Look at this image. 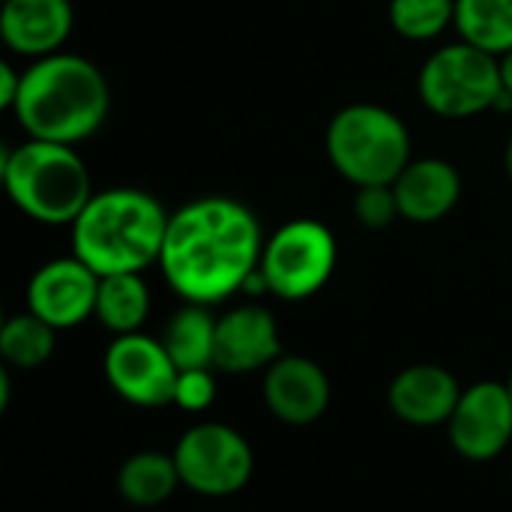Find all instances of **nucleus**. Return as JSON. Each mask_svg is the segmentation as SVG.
<instances>
[{
  "label": "nucleus",
  "instance_id": "nucleus-1",
  "mask_svg": "<svg viewBox=\"0 0 512 512\" xmlns=\"http://www.w3.org/2000/svg\"><path fill=\"white\" fill-rule=\"evenodd\" d=\"M264 243L261 222L243 201L204 195L171 213L159 270L186 303L216 306L246 288Z\"/></svg>",
  "mask_w": 512,
  "mask_h": 512
},
{
  "label": "nucleus",
  "instance_id": "nucleus-2",
  "mask_svg": "<svg viewBox=\"0 0 512 512\" xmlns=\"http://www.w3.org/2000/svg\"><path fill=\"white\" fill-rule=\"evenodd\" d=\"M111 111V87L102 69L69 51L33 60L24 69L12 117L27 138L78 144L96 135Z\"/></svg>",
  "mask_w": 512,
  "mask_h": 512
},
{
  "label": "nucleus",
  "instance_id": "nucleus-3",
  "mask_svg": "<svg viewBox=\"0 0 512 512\" xmlns=\"http://www.w3.org/2000/svg\"><path fill=\"white\" fill-rule=\"evenodd\" d=\"M171 213L162 201L135 186L93 192L72 228V255L96 276L144 273L159 264Z\"/></svg>",
  "mask_w": 512,
  "mask_h": 512
},
{
  "label": "nucleus",
  "instance_id": "nucleus-4",
  "mask_svg": "<svg viewBox=\"0 0 512 512\" xmlns=\"http://www.w3.org/2000/svg\"><path fill=\"white\" fill-rule=\"evenodd\" d=\"M0 180L18 213L54 228L72 225L93 198L90 171L72 144L27 138L3 147Z\"/></svg>",
  "mask_w": 512,
  "mask_h": 512
},
{
  "label": "nucleus",
  "instance_id": "nucleus-5",
  "mask_svg": "<svg viewBox=\"0 0 512 512\" xmlns=\"http://www.w3.org/2000/svg\"><path fill=\"white\" fill-rule=\"evenodd\" d=\"M324 150L336 174L354 189L390 186L411 162V132L390 108L354 102L330 117Z\"/></svg>",
  "mask_w": 512,
  "mask_h": 512
},
{
  "label": "nucleus",
  "instance_id": "nucleus-6",
  "mask_svg": "<svg viewBox=\"0 0 512 512\" xmlns=\"http://www.w3.org/2000/svg\"><path fill=\"white\" fill-rule=\"evenodd\" d=\"M501 90L498 57L465 39L432 51L417 75L420 102L444 120H468L492 111Z\"/></svg>",
  "mask_w": 512,
  "mask_h": 512
},
{
  "label": "nucleus",
  "instance_id": "nucleus-7",
  "mask_svg": "<svg viewBox=\"0 0 512 512\" xmlns=\"http://www.w3.org/2000/svg\"><path fill=\"white\" fill-rule=\"evenodd\" d=\"M339 243L333 231L318 219H291L279 225L261 252V276L267 282V294L300 303L315 297L330 276L336 273Z\"/></svg>",
  "mask_w": 512,
  "mask_h": 512
},
{
  "label": "nucleus",
  "instance_id": "nucleus-8",
  "mask_svg": "<svg viewBox=\"0 0 512 512\" xmlns=\"http://www.w3.org/2000/svg\"><path fill=\"white\" fill-rule=\"evenodd\" d=\"M171 456L183 486L201 498H231L246 489L255 471L249 441L225 423H198L186 429Z\"/></svg>",
  "mask_w": 512,
  "mask_h": 512
},
{
  "label": "nucleus",
  "instance_id": "nucleus-9",
  "mask_svg": "<svg viewBox=\"0 0 512 512\" xmlns=\"http://www.w3.org/2000/svg\"><path fill=\"white\" fill-rule=\"evenodd\" d=\"M105 378L111 390L135 408L174 405V384L180 369L174 366L162 339L147 333L114 336L105 351Z\"/></svg>",
  "mask_w": 512,
  "mask_h": 512
},
{
  "label": "nucleus",
  "instance_id": "nucleus-10",
  "mask_svg": "<svg viewBox=\"0 0 512 512\" xmlns=\"http://www.w3.org/2000/svg\"><path fill=\"white\" fill-rule=\"evenodd\" d=\"M453 450L468 462H492L512 441V396L507 384L480 381L462 390L447 423Z\"/></svg>",
  "mask_w": 512,
  "mask_h": 512
},
{
  "label": "nucleus",
  "instance_id": "nucleus-11",
  "mask_svg": "<svg viewBox=\"0 0 512 512\" xmlns=\"http://www.w3.org/2000/svg\"><path fill=\"white\" fill-rule=\"evenodd\" d=\"M99 276L75 255L45 261L27 282V309L57 333L96 315Z\"/></svg>",
  "mask_w": 512,
  "mask_h": 512
},
{
  "label": "nucleus",
  "instance_id": "nucleus-12",
  "mask_svg": "<svg viewBox=\"0 0 512 512\" xmlns=\"http://www.w3.org/2000/svg\"><path fill=\"white\" fill-rule=\"evenodd\" d=\"M279 357H282V339L270 309L258 303H243L219 315L213 369L225 375L267 372Z\"/></svg>",
  "mask_w": 512,
  "mask_h": 512
},
{
  "label": "nucleus",
  "instance_id": "nucleus-13",
  "mask_svg": "<svg viewBox=\"0 0 512 512\" xmlns=\"http://www.w3.org/2000/svg\"><path fill=\"white\" fill-rule=\"evenodd\" d=\"M264 405L285 426H312L330 408L327 372L300 354H282L264 372Z\"/></svg>",
  "mask_w": 512,
  "mask_h": 512
},
{
  "label": "nucleus",
  "instance_id": "nucleus-14",
  "mask_svg": "<svg viewBox=\"0 0 512 512\" xmlns=\"http://www.w3.org/2000/svg\"><path fill=\"white\" fill-rule=\"evenodd\" d=\"M75 27L72 0H0V39L27 60L63 51Z\"/></svg>",
  "mask_w": 512,
  "mask_h": 512
},
{
  "label": "nucleus",
  "instance_id": "nucleus-15",
  "mask_svg": "<svg viewBox=\"0 0 512 512\" xmlns=\"http://www.w3.org/2000/svg\"><path fill=\"white\" fill-rule=\"evenodd\" d=\"M462 399V387L456 375L435 363H417L402 369L387 393L390 411L417 429L447 426L456 405Z\"/></svg>",
  "mask_w": 512,
  "mask_h": 512
},
{
  "label": "nucleus",
  "instance_id": "nucleus-16",
  "mask_svg": "<svg viewBox=\"0 0 512 512\" xmlns=\"http://www.w3.org/2000/svg\"><path fill=\"white\" fill-rule=\"evenodd\" d=\"M393 192L402 219L414 225H432L456 210L462 198V174L453 162L438 156L411 159L408 168L393 180Z\"/></svg>",
  "mask_w": 512,
  "mask_h": 512
},
{
  "label": "nucleus",
  "instance_id": "nucleus-17",
  "mask_svg": "<svg viewBox=\"0 0 512 512\" xmlns=\"http://www.w3.org/2000/svg\"><path fill=\"white\" fill-rule=\"evenodd\" d=\"M183 486L171 453L141 450L129 456L117 471V492L132 507H159Z\"/></svg>",
  "mask_w": 512,
  "mask_h": 512
},
{
  "label": "nucleus",
  "instance_id": "nucleus-18",
  "mask_svg": "<svg viewBox=\"0 0 512 512\" xmlns=\"http://www.w3.org/2000/svg\"><path fill=\"white\" fill-rule=\"evenodd\" d=\"M216 321L219 318H213L210 306H198V303H186L171 315V321L165 324V333H162V345L168 348V354L180 372L213 369Z\"/></svg>",
  "mask_w": 512,
  "mask_h": 512
},
{
  "label": "nucleus",
  "instance_id": "nucleus-19",
  "mask_svg": "<svg viewBox=\"0 0 512 512\" xmlns=\"http://www.w3.org/2000/svg\"><path fill=\"white\" fill-rule=\"evenodd\" d=\"M147 315H150V288L141 273L99 276L96 318L108 333L114 336L141 333Z\"/></svg>",
  "mask_w": 512,
  "mask_h": 512
},
{
  "label": "nucleus",
  "instance_id": "nucleus-20",
  "mask_svg": "<svg viewBox=\"0 0 512 512\" xmlns=\"http://www.w3.org/2000/svg\"><path fill=\"white\" fill-rule=\"evenodd\" d=\"M459 39L501 57L512 48V0H456Z\"/></svg>",
  "mask_w": 512,
  "mask_h": 512
},
{
  "label": "nucleus",
  "instance_id": "nucleus-21",
  "mask_svg": "<svg viewBox=\"0 0 512 512\" xmlns=\"http://www.w3.org/2000/svg\"><path fill=\"white\" fill-rule=\"evenodd\" d=\"M57 330L30 309L12 315L0 327V357L12 369H39L54 354Z\"/></svg>",
  "mask_w": 512,
  "mask_h": 512
},
{
  "label": "nucleus",
  "instance_id": "nucleus-22",
  "mask_svg": "<svg viewBox=\"0 0 512 512\" xmlns=\"http://www.w3.org/2000/svg\"><path fill=\"white\" fill-rule=\"evenodd\" d=\"M390 27L408 42H432L456 24V0H390Z\"/></svg>",
  "mask_w": 512,
  "mask_h": 512
},
{
  "label": "nucleus",
  "instance_id": "nucleus-23",
  "mask_svg": "<svg viewBox=\"0 0 512 512\" xmlns=\"http://www.w3.org/2000/svg\"><path fill=\"white\" fill-rule=\"evenodd\" d=\"M354 216L363 228L369 231H384L390 228L396 219H402V210H399V201H396V192H393V183L390 186H360L354 192Z\"/></svg>",
  "mask_w": 512,
  "mask_h": 512
},
{
  "label": "nucleus",
  "instance_id": "nucleus-24",
  "mask_svg": "<svg viewBox=\"0 0 512 512\" xmlns=\"http://www.w3.org/2000/svg\"><path fill=\"white\" fill-rule=\"evenodd\" d=\"M216 375L213 369H186L174 384V405L186 414H204L216 402Z\"/></svg>",
  "mask_w": 512,
  "mask_h": 512
},
{
  "label": "nucleus",
  "instance_id": "nucleus-25",
  "mask_svg": "<svg viewBox=\"0 0 512 512\" xmlns=\"http://www.w3.org/2000/svg\"><path fill=\"white\" fill-rule=\"evenodd\" d=\"M21 78H24V69H15L9 60H0V108L3 111H12L18 90H21Z\"/></svg>",
  "mask_w": 512,
  "mask_h": 512
},
{
  "label": "nucleus",
  "instance_id": "nucleus-26",
  "mask_svg": "<svg viewBox=\"0 0 512 512\" xmlns=\"http://www.w3.org/2000/svg\"><path fill=\"white\" fill-rule=\"evenodd\" d=\"M498 63H501V81H504V90H510L512 93V48L507 54H501L498 57Z\"/></svg>",
  "mask_w": 512,
  "mask_h": 512
},
{
  "label": "nucleus",
  "instance_id": "nucleus-27",
  "mask_svg": "<svg viewBox=\"0 0 512 512\" xmlns=\"http://www.w3.org/2000/svg\"><path fill=\"white\" fill-rule=\"evenodd\" d=\"M504 168H507V177H510L512 183V132L510 138H507V144H504Z\"/></svg>",
  "mask_w": 512,
  "mask_h": 512
},
{
  "label": "nucleus",
  "instance_id": "nucleus-28",
  "mask_svg": "<svg viewBox=\"0 0 512 512\" xmlns=\"http://www.w3.org/2000/svg\"><path fill=\"white\" fill-rule=\"evenodd\" d=\"M507 390H510V396H512V372H510V378H507Z\"/></svg>",
  "mask_w": 512,
  "mask_h": 512
}]
</instances>
